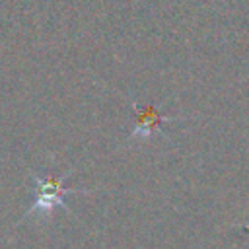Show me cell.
Returning a JSON list of instances; mask_svg holds the SVG:
<instances>
[{"mask_svg":"<svg viewBox=\"0 0 249 249\" xmlns=\"http://www.w3.org/2000/svg\"><path fill=\"white\" fill-rule=\"evenodd\" d=\"M134 109H136V124H134V130L130 134V140L152 136L154 132L160 130V124L169 119V117H161L156 107H138V105H134Z\"/></svg>","mask_w":249,"mask_h":249,"instance_id":"7a4b0ae2","label":"cell"},{"mask_svg":"<svg viewBox=\"0 0 249 249\" xmlns=\"http://www.w3.org/2000/svg\"><path fill=\"white\" fill-rule=\"evenodd\" d=\"M70 175H72V171H66L64 175H39V173H31V179L35 183L37 195H35V200L25 210L23 220H27L31 214H37V216H41L45 220V216H51L54 206L66 208L64 196L80 193L78 189L64 187V179L70 177Z\"/></svg>","mask_w":249,"mask_h":249,"instance_id":"6da1fadb","label":"cell"}]
</instances>
